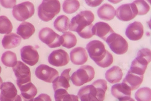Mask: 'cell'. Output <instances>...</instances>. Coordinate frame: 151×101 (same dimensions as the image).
I'll return each instance as SVG.
<instances>
[{
    "label": "cell",
    "instance_id": "1",
    "mask_svg": "<svg viewBox=\"0 0 151 101\" xmlns=\"http://www.w3.org/2000/svg\"><path fill=\"white\" fill-rule=\"evenodd\" d=\"M94 18V15L91 11H81L72 19L69 29L77 32L83 39H90L94 36L92 24Z\"/></svg>",
    "mask_w": 151,
    "mask_h": 101
},
{
    "label": "cell",
    "instance_id": "2",
    "mask_svg": "<svg viewBox=\"0 0 151 101\" xmlns=\"http://www.w3.org/2000/svg\"><path fill=\"white\" fill-rule=\"evenodd\" d=\"M86 49L91 59L100 67L106 68L113 63V56L106 50L104 44L101 41L98 40L90 41Z\"/></svg>",
    "mask_w": 151,
    "mask_h": 101
},
{
    "label": "cell",
    "instance_id": "3",
    "mask_svg": "<svg viewBox=\"0 0 151 101\" xmlns=\"http://www.w3.org/2000/svg\"><path fill=\"white\" fill-rule=\"evenodd\" d=\"M107 89L106 81L98 79L92 84L81 88L78 93V97L81 101H103Z\"/></svg>",
    "mask_w": 151,
    "mask_h": 101
},
{
    "label": "cell",
    "instance_id": "4",
    "mask_svg": "<svg viewBox=\"0 0 151 101\" xmlns=\"http://www.w3.org/2000/svg\"><path fill=\"white\" fill-rule=\"evenodd\" d=\"M60 11V2L58 0H43L38 8V16L41 20H52Z\"/></svg>",
    "mask_w": 151,
    "mask_h": 101
},
{
    "label": "cell",
    "instance_id": "5",
    "mask_svg": "<svg viewBox=\"0 0 151 101\" xmlns=\"http://www.w3.org/2000/svg\"><path fill=\"white\" fill-rule=\"evenodd\" d=\"M94 76L95 70L93 67L90 65H84L74 72L70 79L75 86H80L91 81Z\"/></svg>",
    "mask_w": 151,
    "mask_h": 101
},
{
    "label": "cell",
    "instance_id": "6",
    "mask_svg": "<svg viewBox=\"0 0 151 101\" xmlns=\"http://www.w3.org/2000/svg\"><path fill=\"white\" fill-rule=\"evenodd\" d=\"M113 53L122 55L127 53L129 45L127 40L120 34L114 33L110 34L105 41Z\"/></svg>",
    "mask_w": 151,
    "mask_h": 101
},
{
    "label": "cell",
    "instance_id": "7",
    "mask_svg": "<svg viewBox=\"0 0 151 101\" xmlns=\"http://www.w3.org/2000/svg\"><path fill=\"white\" fill-rule=\"evenodd\" d=\"M39 38L41 41L50 48L59 47L63 43V37L49 28L41 29L39 33Z\"/></svg>",
    "mask_w": 151,
    "mask_h": 101
},
{
    "label": "cell",
    "instance_id": "8",
    "mask_svg": "<svg viewBox=\"0 0 151 101\" xmlns=\"http://www.w3.org/2000/svg\"><path fill=\"white\" fill-rule=\"evenodd\" d=\"M34 5L30 2H24L16 5L12 11V14L17 20L24 21L35 14Z\"/></svg>",
    "mask_w": 151,
    "mask_h": 101
},
{
    "label": "cell",
    "instance_id": "9",
    "mask_svg": "<svg viewBox=\"0 0 151 101\" xmlns=\"http://www.w3.org/2000/svg\"><path fill=\"white\" fill-rule=\"evenodd\" d=\"M18 87L31 82V72L29 67L21 61L17 63L13 67Z\"/></svg>",
    "mask_w": 151,
    "mask_h": 101
},
{
    "label": "cell",
    "instance_id": "10",
    "mask_svg": "<svg viewBox=\"0 0 151 101\" xmlns=\"http://www.w3.org/2000/svg\"><path fill=\"white\" fill-rule=\"evenodd\" d=\"M117 18L122 21H129L134 18L137 15V11L135 4H125L120 6L115 11Z\"/></svg>",
    "mask_w": 151,
    "mask_h": 101
},
{
    "label": "cell",
    "instance_id": "11",
    "mask_svg": "<svg viewBox=\"0 0 151 101\" xmlns=\"http://www.w3.org/2000/svg\"><path fill=\"white\" fill-rule=\"evenodd\" d=\"M35 73L38 78L48 83H52L59 76L56 69L45 64L38 66Z\"/></svg>",
    "mask_w": 151,
    "mask_h": 101
},
{
    "label": "cell",
    "instance_id": "12",
    "mask_svg": "<svg viewBox=\"0 0 151 101\" xmlns=\"http://www.w3.org/2000/svg\"><path fill=\"white\" fill-rule=\"evenodd\" d=\"M49 63L55 67L67 65L70 61L69 55L65 50L58 49L52 52L48 58Z\"/></svg>",
    "mask_w": 151,
    "mask_h": 101
},
{
    "label": "cell",
    "instance_id": "13",
    "mask_svg": "<svg viewBox=\"0 0 151 101\" xmlns=\"http://www.w3.org/2000/svg\"><path fill=\"white\" fill-rule=\"evenodd\" d=\"M21 59L24 63L31 66L37 63L40 56L37 51L33 47L26 46L21 49Z\"/></svg>",
    "mask_w": 151,
    "mask_h": 101
},
{
    "label": "cell",
    "instance_id": "14",
    "mask_svg": "<svg viewBox=\"0 0 151 101\" xmlns=\"http://www.w3.org/2000/svg\"><path fill=\"white\" fill-rule=\"evenodd\" d=\"M144 34V26L140 22L134 21L127 28L125 35L131 41H137L142 38Z\"/></svg>",
    "mask_w": 151,
    "mask_h": 101
},
{
    "label": "cell",
    "instance_id": "15",
    "mask_svg": "<svg viewBox=\"0 0 151 101\" xmlns=\"http://www.w3.org/2000/svg\"><path fill=\"white\" fill-rule=\"evenodd\" d=\"M0 94V101H14L17 96L15 86L11 82H4L2 84Z\"/></svg>",
    "mask_w": 151,
    "mask_h": 101
},
{
    "label": "cell",
    "instance_id": "16",
    "mask_svg": "<svg viewBox=\"0 0 151 101\" xmlns=\"http://www.w3.org/2000/svg\"><path fill=\"white\" fill-rule=\"evenodd\" d=\"M71 68L67 69L62 72L60 76L57 77L52 82L53 90L55 92L58 89L67 90L70 87L69 81L70 79V72Z\"/></svg>",
    "mask_w": 151,
    "mask_h": 101
},
{
    "label": "cell",
    "instance_id": "17",
    "mask_svg": "<svg viewBox=\"0 0 151 101\" xmlns=\"http://www.w3.org/2000/svg\"><path fill=\"white\" fill-rule=\"evenodd\" d=\"M71 61L75 65L84 64L88 60L87 53L86 50L82 47H77L72 50L70 53Z\"/></svg>",
    "mask_w": 151,
    "mask_h": 101
},
{
    "label": "cell",
    "instance_id": "18",
    "mask_svg": "<svg viewBox=\"0 0 151 101\" xmlns=\"http://www.w3.org/2000/svg\"><path fill=\"white\" fill-rule=\"evenodd\" d=\"M93 32L94 35L99 37L105 41L110 34L114 33L110 26L108 23L104 22H99L95 23L93 26Z\"/></svg>",
    "mask_w": 151,
    "mask_h": 101
},
{
    "label": "cell",
    "instance_id": "19",
    "mask_svg": "<svg viewBox=\"0 0 151 101\" xmlns=\"http://www.w3.org/2000/svg\"><path fill=\"white\" fill-rule=\"evenodd\" d=\"M111 94L114 97L117 99L131 97V89L129 86L122 82L113 85L111 89Z\"/></svg>",
    "mask_w": 151,
    "mask_h": 101
},
{
    "label": "cell",
    "instance_id": "20",
    "mask_svg": "<svg viewBox=\"0 0 151 101\" xmlns=\"http://www.w3.org/2000/svg\"><path fill=\"white\" fill-rule=\"evenodd\" d=\"M144 76H138L128 71L127 74L124 79L122 82L129 86L131 91H134L139 87L142 82Z\"/></svg>",
    "mask_w": 151,
    "mask_h": 101
},
{
    "label": "cell",
    "instance_id": "21",
    "mask_svg": "<svg viewBox=\"0 0 151 101\" xmlns=\"http://www.w3.org/2000/svg\"><path fill=\"white\" fill-rule=\"evenodd\" d=\"M97 14L98 17L102 20H111L115 17V8L110 4H104L98 8Z\"/></svg>",
    "mask_w": 151,
    "mask_h": 101
},
{
    "label": "cell",
    "instance_id": "22",
    "mask_svg": "<svg viewBox=\"0 0 151 101\" xmlns=\"http://www.w3.org/2000/svg\"><path fill=\"white\" fill-rule=\"evenodd\" d=\"M21 43L20 36L14 33L6 34L4 36L2 43L3 47L5 49H10L18 46Z\"/></svg>",
    "mask_w": 151,
    "mask_h": 101
},
{
    "label": "cell",
    "instance_id": "23",
    "mask_svg": "<svg viewBox=\"0 0 151 101\" xmlns=\"http://www.w3.org/2000/svg\"><path fill=\"white\" fill-rule=\"evenodd\" d=\"M123 76L122 70L120 67L114 66L108 69L105 73V78L110 84H115L119 82Z\"/></svg>",
    "mask_w": 151,
    "mask_h": 101
},
{
    "label": "cell",
    "instance_id": "24",
    "mask_svg": "<svg viewBox=\"0 0 151 101\" xmlns=\"http://www.w3.org/2000/svg\"><path fill=\"white\" fill-rule=\"evenodd\" d=\"M35 31V26L31 23L24 21L21 23L17 30V33L23 39H28Z\"/></svg>",
    "mask_w": 151,
    "mask_h": 101
},
{
    "label": "cell",
    "instance_id": "25",
    "mask_svg": "<svg viewBox=\"0 0 151 101\" xmlns=\"http://www.w3.org/2000/svg\"><path fill=\"white\" fill-rule=\"evenodd\" d=\"M19 88L21 93V96L27 100L34 99L37 94V88L31 82L23 84L19 86Z\"/></svg>",
    "mask_w": 151,
    "mask_h": 101
},
{
    "label": "cell",
    "instance_id": "26",
    "mask_svg": "<svg viewBox=\"0 0 151 101\" xmlns=\"http://www.w3.org/2000/svg\"><path fill=\"white\" fill-rule=\"evenodd\" d=\"M134 60L139 64L147 67L148 64L151 62V50L147 48H144L139 50Z\"/></svg>",
    "mask_w": 151,
    "mask_h": 101
},
{
    "label": "cell",
    "instance_id": "27",
    "mask_svg": "<svg viewBox=\"0 0 151 101\" xmlns=\"http://www.w3.org/2000/svg\"><path fill=\"white\" fill-rule=\"evenodd\" d=\"M53 25L58 31L60 33H65L69 29L70 19L64 15L60 16L55 19Z\"/></svg>",
    "mask_w": 151,
    "mask_h": 101
},
{
    "label": "cell",
    "instance_id": "28",
    "mask_svg": "<svg viewBox=\"0 0 151 101\" xmlns=\"http://www.w3.org/2000/svg\"><path fill=\"white\" fill-rule=\"evenodd\" d=\"M55 101H79L78 97L74 94H69L67 90L58 89L55 92Z\"/></svg>",
    "mask_w": 151,
    "mask_h": 101
},
{
    "label": "cell",
    "instance_id": "29",
    "mask_svg": "<svg viewBox=\"0 0 151 101\" xmlns=\"http://www.w3.org/2000/svg\"><path fill=\"white\" fill-rule=\"evenodd\" d=\"M1 61L4 65L9 67H13L17 63L16 54L10 51H8L2 55Z\"/></svg>",
    "mask_w": 151,
    "mask_h": 101
},
{
    "label": "cell",
    "instance_id": "30",
    "mask_svg": "<svg viewBox=\"0 0 151 101\" xmlns=\"http://www.w3.org/2000/svg\"><path fill=\"white\" fill-rule=\"evenodd\" d=\"M63 38V43L62 46L67 49H71L75 46L77 43V39L73 33L70 31L65 32L62 36Z\"/></svg>",
    "mask_w": 151,
    "mask_h": 101
},
{
    "label": "cell",
    "instance_id": "31",
    "mask_svg": "<svg viewBox=\"0 0 151 101\" xmlns=\"http://www.w3.org/2000/svg\"><path fill=\"white\" fill-rule=\"evenodd\" d=\"M80 3L78 1H65L63 4V9L65 13L67 14H72L79 9Z\"/></svg>",
    "mask_w": 151,
    "mask_h": 101
},
{
    "label": "cell",
    "instance_id": "32",
    "mask_svg": "<svg viewBox=\"0 0 151 101\" xmlns=\"http://www.w3.org/2000/svg\"><path fill=\"white\" fill-rule=\"evenodd\" d=\"M134 97L137 101H151V89L148 87H142L137 91Z\"/></svg>",
    "mask_w": 151,
    "mask_h": 101
},
{
    "label": "cell",
    "instance_id": "33",
    "mask_svg": "<svg viewBox=\"0 0 151 101\" xmlns=\"http://www.w3.org/2000/svg\"><path fill=\"white\" fill-rule=\"evenodd\" d=\"M13 25L10 20L5 16H0V33L9 34L12 31Z\"/></svg>",
    "mask_w": 151,
    "mask_h": 101
},
{
    "label": "cell",
    "instance_id": "34",
    "mask_svg": "<svg viewBox=\"0 0 151 101\" xmlns=\"http://www.w3.org/2000/svg\"><path fill=\"white\" fill-rule=\"evenodd\" d=\"M133 3L135 4L137 9V15H144L147 14L149 11L150 7L146 1L142 0H137L134 1Z\"/></svg>",
    "mask_w": 151,
    "mask_h": 101
},
{
    "label": "cell",
    "instance_id": "35",
    "mask_svg": "<svg viewBox=\"0 0 151 101\" xmlns=\"http://www.w3.org/2000/svg\"><path fill=\"white\" fill-rule=\"evenodd\" d=\"M17 1L15 0L12 1H0V3L1 4L2 6L6 8H12L15 6Z\"/></svg>",
    "mask_w": 151,
    "mask_h": 101
},
{
    "label": "cell",
    "instance_id": "36",
    "mask_svg": "<svg viewBox=\"0 0 151 101\" xmlns=\"http://www.w3.org/2000/svg\"><path fill=\"white\" fill-rule=\"evenodd\" d=\"M28 101H52V99L48 94H41L38 96L37 97Z\"/></svg>",
    "mask_w": 151,
    "mask_h": 101
},
{
    "label": "cell",
    "instance_id": "37",
    "mask_svg": "<svg viewBox=\"0 0 151 101\" xmlns=\"http://www.w3.org/2000/svg\"><path fill=\"white\" fill-rule=\"evenodd\" d=\"M103 2V1H85L88 5L91 7H96L100 5L101 3Z\"/></svg>",
    "mask_w": 151,
    "mask_h": 101
},
{
    "label": "cell",
    "instance_id": "38",
    "mask_svg": "<svg viewBox=\"0 0 151 101\" xmlns=\"http://www.w3.org/2000/svg\"><path fill=\"white\" fill-rule=\"evenodd\" d=\"M119 101H135L131 97H128V98H124L122 99L119 100Z\"/></svg>",
    "mask_w": 151,
    "mask_h": 101
},
{
    "label": "cell",
    "instance_id": "39",
    "mask_svg": "<svg viewBox=\"0 0 151 101\" xmlns=\"http://www.w3.org/2000/svg\"><path fill=\"white\" fill-rule=\"evenodd\" d=\"M3 84V80H2V78L0 77V89H1V86H2Z\"/></svg>",
    "mask_w": 151,
    "mask_h": 101
},
{
    "label": "cell",
    "instance_id": "40",
    "mask_svg": "<svg viewBox=\"0 0 151 101\" xmlns=\"http://www.w3.org/2000/svg\"><path fill=\"white\" fill-rule=\"evenodd\" d=\"M1 71H2V68L0 66V74L1 73Z\"/></svg>",
    "mask_w": 151,
    "mask_h": 101
}]
</instances>
